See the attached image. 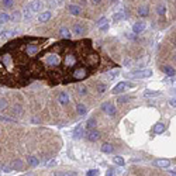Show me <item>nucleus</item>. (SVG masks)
Listing matches in <instances>:
<instances>
[{
	"instance_id": "nucleus-1",
	"label": "nucleus",
	"mask_w": 176,
	"mask_h": 176,
	"mask_svg": "<svg viewBox=\"0 0 176 176\" xmlns=\"http://www.w3.org/2000/svg\"><path fill=\"white\" fill-rule=\"evenodd\" d=\"M99 62V55L92 50L90 41H63L45 51L34 62V68L35 76L47 78L52 83H69L89 78Z\"/></svg>"
},
{
	"instance_id": "nucleus-2",
	"label": "nucleus",
	"mask_w": 176,
	"mask_h": 176,
	"mask_svg": "<svg viewBox=\"0 0 176 176\" xmlns=\"http://www.w3.org/2000/svg\"><path fill=\"white\" fill-rule=\"evenodd\" d=\"M41 40L21 38L9 42L0 50V83L9 86H19L35 76L32 57L37 55L42 45Z\"/></svg>"
},
{
	"instance_id": "nucleus-3",
	"label": "nucleus",
	"mask_w": 176,
	"mask_h": 176,
	"mask_svg": "<svg viewBox=\"0 0 176 176\" xmlns=\"http://www.w3.org/2000/svg\"><path fill=\"white\" fill-rule=\"evenodd\" d=\"M101 110H103L104 113H107L108 116H114V114L117 113V108H116V106H114L113 103H110V101L103 103V104H101Z\"/></svg>"
},
{
	"instance_id": "nucleus-4",
	"label": "nucleus",
	"mask_w": 176,
	"mask_h": 176,
	"mask_svg": "<svg viewBox=\"0 0 176 176\" xmlns=\"http://www.w3.org/2000/svg\"><path fill=\"white\" fill-rule=\"evenodd\" d=\"M42 6H44V3H42L41 0H34L32 3L28 4V9H30L31 11H41V10H42Z\"/></svg>"
},
{
	"instance_id": "nucleus-5",
	"label": "nucleus",
	"mask_w": 176,
	"mask_h": 176,
	"mask_svg": "<svg viewBox=\"0 0 176 176\" xmlns=\"http://www.w3.org/2000/svg\"><path fill=\"white\" fill-rule=\"evenodd\" d=\"M127 88H128V85H127L126 82H120V83H117V85L114 86L111 92H113L114 94H120V93H123V92H126Z\"/></svg>"
},
{
	"instance_id": "nucleus-6",
	"label": "nucleus",
	"mask_w": 176,
	"mask_h": 176,
	"mask_svg": "<svg viewBox=\"0 0 176 176\" xmlns=\"http://www.w3.org/2000/svg\"><path fill=\"white\" fill-rule=\"evenodd\" d=\"M86 138L89 139V141H97V139L100 138V132L97 131V130H88V132H86Z\"/></svg>"
},
{
	"instance_id": "nucleus-7",
	"label": "nucleus",
	"mask_w": 176,
	"mask_h": 176,
	"mask_svg": "<svg viewBox=\"0 0 176 176\" xmlns=\"http://www.w3.org/2000/svg\"><path fill=\"white\" fill-rule=\"evenodd\" d=\"M145 27H147V24L144 21H138V23H135L132 25V31H134V34H139V32H142L145 30Z\"/></svg>"
},
{
	"instance_id": "nucleus-8",
	"label": "nucleus",
	"mask_w": 176,
	"mask_h": 176,
	"mask_svg": "<svg viewBox=\"0 0 176 176\" xmlns=\"http://www.w3.org/2000/svg\"><path fill=\"white\" fill-rule=\"evenodd\" d=\"M131 76H135V78H149L152 76V70L151 69H145V70H141V72H134Z\"/></svg>"
},
{
	"instance_id": "nucleus-9",
	"label": "nucleus",
	"mask_w": 176,
	"mask_h": 176,
	"mask_svg": "<svg viewBox=\"0 0 176 176\" xmlns=\"http://www.w3.org/2000/svg\"><path fill=\"white\" fill-rule=\"evenodd\" d=\"M72 32H73V34H78V35H82V34L86 32V28L80 24H75L72 27Z\"/></svg>"
},
{
	"instance_id": "nucleus-10",
	"label": "nucleus",
	"mask_w": 176,
	"mask_h": 176,
	"mask_svg": "<svg viewBox=\"0 0 176 176\" xmlns=\"http://www.w3.org/2000/svg\"><path fill=\"white\" fill-rule=\"evenodd\" d=\"M68 10H69V13L72 16H80V13H82V9L79 6H76V4H70L68 7Z\"/></svg>"
},
{
	"instance_id": "nucleus-11",
	"label": "nucleus",
	"mask_w": 176,
	"mask_h": 176,
	"mask_svg": "<svg viewBox=\"0 0 176 176\" xmlns=\"http://www.w3.org/2000/svg\"><path fill=\"white\" fill-rule=\"evenodd\" d=\"M58 100H59V103H61L62 106H65V104H68V103L70 101V99L65 92H62V93H59V96H58Z\"/></svg>"
},
{
	"instance_id": "nucleus-12",
	"label": "nucleus",
	"mask_w": 176,
	"mask_h": 176,
	"mask_svg": "<svg viewBox=\"0 0 176 176\" xmlns=\"http://www.w3.org/2000/svg\"><path fill=\"white\" fill-rule=\"evenodd\" d=\"M161 70L162 72H165L168 76H170V78H175V68H172V66H169V65H166V66H162L161 68Z\"/></svg>"
},
{
	"instance_id": "nucleus-13",
	"label": "nucleus",
	"mask_w": 176,
	"mask_h": 176,
	"mask_svg": "<svg viewBox=\"0 0 176 176\" xmlns=\"http://www.w3.org/2000/svg\"><path fill=\"white\" fill-rule=\"evenodd\" d=\"M155 165H157L158 168H169L170 161H168V159H157V161H155Z\"/></svg>"
},
{
	"instance_id": "nucleus-14",
	"label": "nucleus",
	"mask_w": 176,
	"mask_h": 176,
	"mask_svg": "<svg viewBox=\"0 0 176 176\" xmlns=\"http://www.w3.org/2000/svg\"><path fill=\"white\" fill-rule=\"evenodd\" d=\"M76 113L79 114V116H85V114L88 113V107L85 106L83 103H79V104L76 106Z\"/></svg>"
},
{
	"instance_id": "nucleus-15",
	"label": "nucleus",
	"mask_w": 176,
	"mask_h": 176,
	"mask_svg": "<svg viewBox=\"0 0 176 176\" xmlns=\"http://www.w3.org/2000/svg\"><path fill=\"white\" fill-rule=\"evenodd\" d=\"M51 11H44V13H41L40 16H38V21H41V23H45V21H48V20L51 19Z\"/></svg>"
},
{
	"instance_id": "nucleus-16",
	"label": "nucleus",
	"mask_w": 176,
	"mask_h": 176,
	"mask_svg": "<svg viewBox=\"0 0 176 176\" xmlns=\"http://www.w3.org/2000/svg\"><path fill=\"white\" fill-rule=\"evenodd\" d=\"M101 152H103V154H113L114 147L111 144H103L101 145Z\"/></svg>"
},
{
	"instance_id": "nucleus-17",
	"label": "nucleus",
	"mask_w": 176,
	"mask_h": 176,
	"mask_svg": "<svg viewBox=\"0 0 176 176\" xmlns=\"http://www.w3.org/2000/svg\"><path fill=\"white\" fill-rule=\"evenodd\" d=\"M165 124L164 123H158V124H155V127H154V132L155 134H162V132L165 131Z\"/></svg>"
},
{
	"instance_id": "nucleus-18",
	"label": "nucleus",
	"mask_w": 176,
	"mask_h": 176,
	"mask_svg": "<svg viewBox=\"0 0 176 176\" xmlns=\"http://www.w3.org/2000/svg\"><path fill=\"white\" fill-rule=\"evenodd\" d=\"M27 164L30 165V166H38L40 159L37 157H27Z\"/></svg>"
},
{
	"instance_id": "nucleus-19",
	"label": "nucleus",
	"mask_w": 176,
	"mask_h": 176,
	"mask_svg": "<svg viewBox=\"0 0 176 176\" xmlns=\"http://www.w3.org/2000/svg\"><path fill=\"white\" fill-rule=\"evenodd\" d=\"M59 34H61V37H63V38H72V34H70V31L66 28V27H62L61 30H59Z\"/></svg>"
},
{
	"instance_id": "nucleus-20",
	"label": "nucleus",
	"mask_w": 176,
	"mask_h": 176,
	"mask_svg": "<svg viewBox=\"0 0 176 176\" xmlns=\"http://www.w3.org/2000/svg\"><path fill=\"white\" fill-rule=\"evenodd\" d=\"M23 166H24V164H23V161H20V159H17V161H14V162H13L11 169L21 170V169H23Z\"/></svg>"
},
{
	"instance_id": "nucleus-21",
	"label": "nucleus",
	"mask_w": 176,
	"mask_h": 176,
	"mask_svg": "<svg viewBox=\"0 0 176 176\" xmlns=\"http://www.w3.org/2000/svg\"><path fill=\"white\" fill-rule=\"evenodd\" d=\"M82 132H83V126L82 124H79V126L75 128V131H73V137H75V138H79L80 135H83Z\"/></svg>"
},
{
	"instance_id": "nucleus-22",
	"label": "nucleus",
	"mask_w": 176,
	"mask_h": 176,
	"mask_svg": "<svg viewBox=\"0 0 176 176\" xmlns=\"http://www.w3.org/2000/svg\"><path fill=\"white\" fill-rule=\"evenodd\" d=\"M138 14H139V17H147V16L149 14V9H148V6L141 7V9L138 10Z\"/></svg>"
},
{
	"instance_id": "nucleus-23",
	"label": "nucleus",
	"mask_w": 176,
	"mask_h": 176,
	"mask_svg": "<svg viewBox=\"0 0 176 176\" xmlns=\"http://www.w3.org/2000/svg\"><path fill=\"white\" fill-rule=\"evenodd\" d=\"M9 20H10V16H9L7 13H1V14H0V24L9 23Z\"/></svg>"
},
{
	"instance_id": "nucleus-24",
	"label": "nucleus",
	"mask_w": 176,
	"mask_h": 176,
	"mask_svg": "<svg viewBox=\"0 0 176 176\" xmlns=\"http://www.w3.org/2000/svg\"><path fill=\"white\" fill-rule=\"evenodd\" d=\"M165 11H166V6L162 4V3H161V4H158V7H157V13H158V14H159V16H164Z\"/></svg>"
},
{
	"instance_id": "nucleus-25",
	"label": "nucleus",
	"mask_w": 176,
	"mask_h": 176,
	"mask_svg": "<svg viewBox=\"0 0 176 176\" xmlns=\"http://www.w3.org/2000/svg\"><path fill=\"white\" fill-rule=\"evenodd\" d=\"M1 4L4 9H10L14 6V0H1Z\"/></svg>"
},
{
	"instance_id": "nucleus-26",
	"label": "nucleus",
	"mask_w": 176,
	"mask_h": 176,
	"mask_svg": "<svg viewBox=\"0 0 176 176\" xmlns=\"http://www.w3.org/2000/svg\"><path fill=\"white\" fill-rule=\"evenodd\" d=\"M78 93L80 94V96H85V94L88 93V88H86L85 85H79V86H78Z\"/></svg>"
},
{
	"instance_id": "nucleus-27",
	"label": "nucleus",
	"mask_w": 176,
	"mask_h": 176,
	"mask_svg": "<svg viewBox=\"0 0 176 176\" xmlns=\"http://www.w3.org/2000/svg\"><path fill=\"white\" fill-rule=\"evenodd\" d=\"M113 162H114L116 165H120V166H123V165L126 164V161H124V159H123L121 157H114V158H113Z\"/></svg>"
},
{
	"instance_id": "nucleus-28",
	"label": "nucleus",
	"mask_w": 176,
	"mask_h": 176,
	"mask_svg": "<svg viewBox=\"0 0 176 176\" xmlns=\"http://www.w3.org/2000/svg\"><path fill=\"white\" fill-rule=\"evenodd\" d=\"M54 176H76L75 172H55Z\"/></svg>"
},
{
	"instance_id": "nucleus-29",
	"label": "nucleus",
	"mask_w": 176,
	"mask_h": 176,
	"mask_svg": "<svg viewBox=\"0 0 176 176\" xmlns=\"http://www.w3.org/2000/svg\"><path fill=\"white\" fill-rule=\"evenodd\" d=\"M119 69H116V70H111V72H108V73H107V78H108V79H110V80H113L114 78H117V76H119Z\"/></svg>"
},
{
	"instance_id": "nucleus-30",
	"label": "nucleus",
	"mask_w": 176,
	"mask_h": 176,
	"mask_svg": "<svg viewBox=\"0 0 176 176\" xmlns=\"http://www.w3.org/2000/svg\"><path fill=\"white\" fill-rule=\"evenodd\" d=\"M86 124H88V130H93L94 126H96V120H94V119H89Z\"/></svg>"
},
{
	"instance_id": "nucleus-31",
	"label": "nucleus",
	"mask_w": 176,
	"mask_h": 176,
	"mask_svg": "<svg viewBox=\"0 0 176 176\" xmlns=\"http://www.w3.org/2000/svg\"><path fill=\"white\" fill-rule=\"evenodd\" d=\"M145 96H158V94H161L159 90H145Z\"/></svg>"
},
{
	"instance_id": "nucleus-32",
	"label": "nucleus",
	"mask_w": 176,
	"mask_h": 176,
	"mask_svg": "<svg viewBox=\"0 0 176 176\" xmlns=\"http://www.w3.org/2000/svg\"><path fill=\"white\" fill-rule=\"evenodd\" d=\"M123 19H124V13H117V14H114V17H113L114 21H120V20H123Z\"/></svg>"
},
{
	"instance_id": "nucleus-33",
	"label": "nucleus",
	"mask_w": 176,
	"mask_h": 176,
	"mask_svg": "<svg viewBox=\"0 0 176 176\" xmlns=\"http://www.w3.org/2000/svg\"><path fill=\"white\" fill-rule=\"evenodd\" d=\"M106 89H107V86L104 85V83H99V85H97V90H99V93L106 92Z\"/></svg>"
},
{
	"instance_id": "nucleus-34",
	"label": "nucleus",
	"mask_w": 176,
	"mask_h": 176,
	"mask_svg": "<svg viewBox=\"0 0 176 176\" xmlns=\"http://www.w3.org/2000/svg\"><path fill=\"white\" fill-rule=\"evenodd\" d=\"M104 23H107V19H106V17H103V19L99 20V21L96 23V25H97V27H100V25H103Z\"/></svg>"
},
{
	"instance_id": "nucleus-35",
	"label": "nucleus",
	"mask_w": 176,
	"mask_h": 176,
	"mask_svg": "<svg viewBox=\"0 0 176 176\" xmlns=\"http://www.w3.org/2000/svg\"><path fill=\"white\" fill-rule=\"evenodd\" d=\"M128 99H130L128 96H121V97H119V99H117V101H120V103H126Z\"/></svg>"
},
{
	"instance_id": "nucleus-36",
	"label": "nucleus",
	"mask_w": 176,
	"mask_h": 176,
	"mask_svg": "<svg viewBox=\"0 0 176 176\" xmlns=\"http://www.w3.org/2000/svg\"><path fill=\"white\" fill-rule=\"evenodd\" d=\"M99 28H100L101 31H107V30H108V21H107V23H104L103 25H100Z\"/></svg>"
},
{
	"instance_id": "nucleus-37",
	"label": "nucleus",
	"mask_w": 176,
	"mask_h": 176,
	"mask_svg": "<svg viewBox=\"0 0 176 176\" xmlns=\"http://www.w3.org/2000/svg\"><path fill=\"white\" fill-rule=\"evenodd\" d=\"M99 175V170H89L88 176H97Z\"/></svg>"
},
{
	"instance_id": "nucleus-38",
	"label": "nucleus",
	"mask_w": 176,
	"mask_h": 176,
	"mask_svg": "<svg viewBox=\"0 0 176 176\" xmlns=\"http://www.w3.org/2000/svg\"><path fill=\"white\" fill-rule=\"evenodd\" d=\"M106 176H114V169H107Z\"/></svg>"
},
{
	"instance_id": "nucleus-39",
	"label": "nucleus",
	"mask_w": 176,
	"mask_h": 176,
	"mask_svg": "<svg viewBox=\"0 0 176 176\" xmlns=\"http://www.w3.org/2000/svg\"><path fill=\"white\" fill-rule=\"evenodd\" d=\"M3 170H4V172H10V170H11V166H9V165H3Z\"/></svg>"
},
{
	"instance_id": "nucleus-40",
	"label": "nucleus",
	"mask_w": 176,
	"mask_h": 176,
	"mask_svg": "<svg viewBox=\"0 0 176 176\" xmlns=\"http://www.w3.org/2000/svg\"><path fill=\"white\" fill-rule=\"evenodd\" d=\"M7 106V103L6 100H0V108H4V107Z\"/></svg>"
},
{
	"instance_id": "nucleus-41",
	"label": "nucleus",
	"mask_w": 176,
	"mask_h": 176,
	"mask_svg": "<svg viewBox=\"0 0 176 176\" xmlns=\"http://www.w3.org/2000/svg\"><path fill=\"white\" fill-rule=\"evenodd\" d=\"M169 104H170L172 107H175V106H176V100H175V97H173V99H170V100H169Z\"/></svg>"
},
{
	"instance_id": "nucleus-42",
	"label": "nucleus",
	"mask_w": 176,
	"mask_h": 176,
	"mask_svg": "<svg viewBox=\"0 0 176 176\" xmlns=\"http://www.w3.org/2000/svg\"><path fill=\"white\" fill-rule=\"evenodd\" d=\"M57 3L59 4V6H62L63 3H65V0H57Z\"/></svg>"
},
{
	"instance_id": "nucleus-43",
	"label": "nucleus",
	"mask_w": 176,
	"mask_h": 176,
	"mask_svg": "<svg viewBox=\"0 0 176 176\" xmlns=\"http://www.w3.org/2000/svg\"><path fill=\"white\" fill-rule=\"evenodd\" d=\"M32 123H40V119H37V117H34V119H32Z\"/></svg>"
},
{
	"instance_id": "nucleus-44",
	"label": "nucleus",
	"mask_w": 176,
	"mask_h": 176,
	"mask_svg": "<svg viewBox=\"0 0 176 176\" xmlns=\"http://www.w3.org/2000/svg\"><path fill=\"white\" fill-rule=\"evenodd\" d=\"M100 1H101V0H92V3H94V4H99Z\"/></svg>"
},
{
	"instance_id": "nucleus-45",
	"label": "nucleus",
	"mask_w": 176,
	"mask_h": 176,
	"mask_svg": "<svg viewBox=\"0 0 176 176\" xmlns=\"http://www.w3.org/2000/svg\"><path fill=\"white\" fill-rule=\"evenodd\" d=\"M25 176H35V175H31V173H27V175Z\"/></svg>"
},
{
	"instance_id": "nucleus-46",
	"label": "nucleus",
	"mask_w": 176,
	"mask_h": 176,
	"mask_svg": "<svg viewBox=\"0 0 176 176\" xmlns=\"http://www.w3.org/2000/svg\"><path fill=\"white\" fill-rule=\"evenodd\" d=\"M111 1H114V0H111Z\"/></svg>"
}]
</instances>
